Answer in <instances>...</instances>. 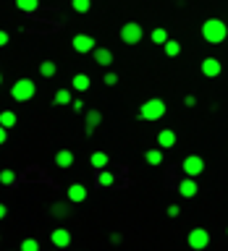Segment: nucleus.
<instances>
[{"mask_svg": "<svg viewBox=\"0 0 228 251\" xmlns=\"http://www.w3.org/2000/svg\"><path fill=\"white\" fill-rule=\"evenodd\" d=\"M202 37H204V42H210V45H220L223 39L228 37V26H226V21H220V19H207L202 24Z\"/></svg>", "mask_w": 228, "mask_h": 251, "instance_id": "nucleus-1", "label": "nucleus"}, {"mask_svg": "<svg viewBox=\"0 0 228 251\" xmlns=\"http://www.w3.org/2000/svg\"><path fill=\"white\" fill-rule=\"evenodd\" d=\"M165 102L160 100V97H152V100H147L144 105H142V110H139V121H160V118L165 115Z\"/></svg>", "mask_w": 228, "mask_h": 251, "instance_id": "nucleus-2", "label": "nucleus"}, {"mask_svg": "<svg viewBox=\"0 0 228 251\" xmlns=\"http://www.w3.org/2000/svg\"><path fill=\"white\" fill-rule=\"evenodd\" d=\"M142 37H144L142 24L129 21V24H123V26H121V42H126V45H139Z\"/></svg>", "mask_w": 228, "mask_h": 251, "instance_id": "nucleus-3", "label": "nucleus"}, {"mask_svg": "<svg viewBox=\"0 0 228 251\" xmlns=\"http://www.w3.org/2000/svg\"><path fill=\"white\" fill-rule=\"evenodd\" d=\"M34 81H29V78H21V81H16L13 84V89H11V97L16 102H29L31 97H34Z\"/></svg>", "mask_w": 228, "mask_h": 251, "instance_id": "nucleus-4", "label": "nucleus"}, {"mask_svg": "<svg viewBox=\"0 0 228 251\" xmlns=\"http://www.w3.org/2000/svg\"><path fill=\"white\" fill-rule=\"evenodd\" d=\"M186 243H189L192 249H197V251H200V249H207V243H210V233L204 230V227H194V230L189 233Z\"/></svg>", "mask_w": 228, "mask_h": 251, "instance_id": "nucleus-5", "label": "nucleus"}, {"mask_svg": "<svg viewBox=\"0 0 228 251\" xmlns=\"http://www.w3.org/2000/svg\"><path fill=\"white\" fill-rule=\"evenodd\" d=\"M202 170H204V160H202L200 154H189L186 160H184V173H186V176L197 178Z\"/></svg>", "mask_w": 228, "mask_h": 251, "instance_id": "nucleus-6", "label": "nucleus"}, {"mask_svg": "<svg viewBox=\"0 0 228 251\" xmlns=\"http://www.w3.org/2000/svg\"><path fill=\"white\" fill-rule=\"evenodd\" d=\"M197 191H200V186H197V180H194L192 176H186V178L178 183V194L184 196V199H192V196H197Z\"/></svg>", "mask_w": 228, "mask_h": 251, "instance_id": "nucleus-7", "label": "nucleus"}, {"mask_svg": "<svg viewBox=\"0 0 228 251\" xmlns=\"http://www.w3.org/2000/svg\"><path fill=\"white\" fill-rule=\"evenodd\" d=\"M220 71H223V66H220L218 58H204V60H202V74L207 76V78L220 76Z\"/></svg>", "mask_w": 228, "mask_h": 251, "instance_id": "nucleus-8", "label": "nucleus"}, {"mask_svg": "<svg viewBox=\"0 0 228 251\" xmlns=\"http://www.w3.org/2000/svg\"><path fill=\"white\" fill-rule=\"evenodd\" d=\"M74 50L76 52H92L94 50V39L89 34H76L74 37Z\"/></svg>", "mask_w": 228, "mask_h": 251, "instance_id": "nucleus-9", "label": "nucleus"}, {"mask_svg": "<svg viewBox=\"0 0 228 251\" xmlns=\"http://www.w3.org/2000/svg\"><path fill=\"white\" fill-rule=\"evenodd\" d=\"M176 141H178V136H176V131H171V128H165V131L157 133V147H160V149L176 147Z\"/></svg>", "mask_w": 228, "mask_h": 251, "instance_id": "nucleus-10", "label": "nucleus"}, {"mask_svg": "<svg viewBox=\"0 0 228 251\" xmlns=\"http://www.w3.org/2000/svg\"><path fill=\"white\" fill-rule=\"evenodd\" d=\"M50 241H53V246L66 249L68 243H71V233L66 230V227H58V230H53V233H50Z\"/></svg>", "mask_w": 228, "mask_h": 251, "instance_id": "nucleus-11", "label": "nucleus"}, {"mask_svg": "<svg viewBox=\"0 0 228 251\" xmlns=\"http://www.w3.org/2000/svg\"><path fill=\"white\" fill-rule=\"evenodd\" d=\"M94 63H97V66H110V63H113V52L108 50V47H94Z\"/></svg>", "mask_w": 228, "mask_h": 251, "instance_id": "nucleus-12", "label": "nucleus"}, {"mask_svg": "<svg viewBox=\"0 0 228 251\" xmlns=\"http://www.w3.org/2000/svg\"><path fill=\"white\" fill-rule=\"evenodd\" d=\"M100 123H102V113L100 110H89V113H86V136H92Z\"/></svg>", "mask_w": 228, "mask_h": 251, "instance_id": "nucleus-13", "label": "nucleus"}, {"mask_svg": "<svg viewBox=\"0 0 228 251\" xmlns=\"http://www.w3.org/2000/svg\"><path fill=\"white\" fill-rule=\"evenodd\" d=\"M84 199H86V188H84L82 183H74V186H68V201L79 204V201H84Z\"/></svg>", "mask_w": 228, "mask_h": 251, "instance_id": "nucleus-14", "label": "nucleus"}, {"mask_svg": "<svg viewBox=\"0 0 228 251\" xmlns=\"http://www.w3.org/2000/svg\"><path fill=\"white\" fill-rule=\"evenodd\" d=\"M55 165H58V168H71V165H74V152H71V149H60V152L55 154Z\"/></svg>", "mask_w": 228, "mask_h": 251, "instance_id": "nucleus-15", "label": "nucleus"}, {"mask_svg": "<svg viewBox=\"0 0 228 251\" xmlns=\"http://www.w3.org/2000/svg\"><path fill=\"white\" fill-rule=\"evenodd\" d=\"M71 84H74L76 92H86V89H89V76H86V74H76Z\"/></svg>", "mask_w": 228, "mask_h": 251, "instance_id": "nucleus-16", "label": "nucleus"}, {"mask_svg": "<svg viewBox=\"0 0 228 251\" xmlns=\"http://www.w3.org/2000/svg\"><path fill=\"white\" fill-rule=\"evenodd\" d=\"M144 160L147 165H163V149H149L144 152Z\"/></svg>", "mask_w": 228, "mask_h": 251, "instance_id": "nucleus-17", "label": "nucleus"}, {"mask_svg": "<svg viewBox=\"0 0 228 251\" xmlns=\"http://www.w3.org/2000/svg\"><path fill=\"white\" fill-rule=\"evenodd\" d=\"M16 8L24 11V13H31V11L39 8V0H16Z\"/></svg>", "mask_w": 228, "mask_h": 251, "instance_id": "nucleus-18", "label": "nucleus"}, {"mask_svg": "<svg viewBox=\"0 0 228 251\" xmlns=\"http://www.w3.org/2000/svg\"><path fill=\"white\" fill-rule=\"evenodd\" d=\"M165 55H168V58H176V55L181 52V42H176V39H165Z\"/></svg>", "mask_w": 228, "mask_h": 251, "instance_id": "nucleus-19", "label": "nucleus"}, {"mask_svg": "<svg viewBox=\"0 0 228 251\" xmlns=\"http://www.w3.org/2000/svg\"><path fill=\"white\" fill-rule=\"evenodd\" d=\"M0 126H3V128H13V126H16V113L3 110V113H0Z\"/></svg>", "mask_w": 228, "mask_h": 251, "instance_id": "nucleus-20", "label": "nucleus"}, {"mask_svg": "<svg viewBox=\"0 0 228 251\" xmlns=\"http://www.w3.org/2000/svg\"><path fill=\"white\" fill-rule=\"evenodd\" d=\"M89 162H92V168H105V165H108V154L105 152H94L92 157H89Z\"/></svg>", "mask_w": 228, "mask_h": 251, "instance_id": "nucleus-21", "label": "nucleus"}, {"mask_svg": "<svg viewBox=\"0 0 228 251\" xmlns=\"http://www.w3.org/2000/svg\"><path fill=\"white\" fill-rule=\"evenodd\" d=\"M149 39H152L155 45H165V39H168V31H165L163 26L152 29V34H149Z\"/></svg>", "mask_w": 228, "mask_h": 251, "instance_id": "nucleus-22", "label": "nucleus"}, {"mask_svg": "<svg viewBox=\"0 0 228 251\" xmlns=\"http://www.w3.org/2000/svg\"><path fill=\"white\" fill-rule=\"evenodd\" d=\"M97 183H100V186H113V183H115V176H113L110 170H100Z\"/></svg>", "mask_w": 228, "mask_h": 251, "instance_id": "nucleus-23", "label": "nucleus"}, {"mask_svg": "<svg viewBox=\"0 0 228 251\" xmlns=\"http://www.w3.org/2000/svg\"><path fill=\"white\" fill-rule=\"evenodd\" d=\"M55 71H58V66H55L53 60H45L42 66H39V74H42L45 78H50V76H55Z\"/></svg>", "mask_w": 228, "mask_h": 251, "instance_id": "nucleus-24", "label": "nucleus"}, {"mask_svg": "<svg viewBox=\"0 0 228 251\" xmlns=\"http://www.w3.org/2000/svg\"><path fill=\"white\" fill-rule=\"evenodd\" d=\"M71 8H74L76 13H86L92 8V0H71Z\"/></svg>", "mask_w": 228, "mask_h": 251, "instance_id": "nucleus-25", "label": "nucleus"}, {"mask_svg": "<svg viewBox=\"0 0 228 251\" xmlns=\"http://www.w3.org/2000/svg\"><path fill=\"white\" fill-rule=\"evenodd\" d=\"M55 105H71V92L68 89H58V92H55Z\"/></svg>", "mask_w": 228, "mask_h": 251, "instance_id": "nucleus-26", "label": "nucleus"}, {"mask_svg": "<svg viewBox=\"0 0 228 251\" xmlns=\"http://www.w3.org/2000/svg\"><path fill=\"white\" fill-rule=\"evenodd\" d=\"M21 251H39V241L37 238H24L21 241Z\"/></svg>", "mask_w": 228, "mask_h": 251, "instance_id": "nucleus-27", "label": "nucleus"}, {"mask_svg": "<svg viewBox=\"0 0 228 251\" xmlns=\"http://www.w3.org/2000/svg\"><path fill=\"white\" fill-rule=\"evenodd\" d=\"M13 180H16V173L13 170H0V183H3V186H11Z\"/></svg>", "mask_w": 228, "mask_h": 251, "instance_id": "nucleus-28", "label": "nucleus"}, {"mask_svg": "<svg viewBox=\"0 0 228 251\" xmlns=\"http://www.w3.org/2000/svg\"><path fill=\"white\" fill-rule=\"evenodd\" d=\"M53 215L55 217H66L68 215V207H66V204H53Z\"/></svg>", "mask_w": 228, "mask_h": 251, "instance_id": "nucleus-29", "label": "nucleus"}, {"mask_svg": "<svg viewBox=\"0 0 228 251\" xmlns=\"http://www.w3.org/2000/svg\"><path fill=\"white\" fill-rule=\"evenodd\" d=\"M102 81H105L108 86H115V84H118V74H113V71H108V74H105V78H102Z\"/></svg>", "mask_w": 228, "mask_h": 251, "instance_id": "nucleus-30", "label": "nucleus"}, {"mask_svg": "<svg viewBox=\"0 0 228 251\" xmlns=\"http://www.w3.org/2000/svg\"><path fill=\"white\" fill-rule=\"evenodd\" d=\"M181 215V207H178V204H171V207H168V217H178Z\"/></svg>", "mask_w": 228, "mask_h": 251, "instance_id": "nucleus-31", "label": "nucleus"}, {"mask_svg": "<svg viewBox=\"0 0 228 251\" xmlns=\"http://www.w3.org/2000/svg\"><path fill=\"white\" fill-rule=\"evenodd\" d=\"M71 107H74V113H82V110H84V102H82V100H71Z\"/></svg>", "mask_w": 228, "mask_h": 251, "instance_id": "nucleus-32", "label": "nucleus"}, {"mask_svg": "<svg viewBox=\"0 0 228 251\" xmlns=\"http://www.w3.org/2000/svg\"><path fill=\"white\" fill-rule=\"evenodd\" d=\"M8 39H11V37H8V31L0 29V47H5V45H8Z\"/></svg>", "mask_w": 228, "mask_h": 251, "instance_id": "nucleus-33", "label": "nucleus"}, {"mask_svg": "<svg viewBox=\"0 0 228 251\" xmlns=\"http://www.w3.org/2000/svg\"><path fill=\"white\" fill-rule=\"evenodd\" d=\"M184 105H186V107H194V105H197V97H194V94H189V97L184 100Z\"/></svg>", "mask_w": 228, "mask_h": 251, "instance_id": "nucleus-34", "label": "nucleus"}, {"mask_svg": "<svg viewBox=\"0 0 228 251\" xmlns=\"http://www.w3.org/2000/svg\"><path fill=\"white\" fill-rule=\"evenodd\" d=\"M5 139H8V128H3V126H0V144H5Z\"/></svg>", "mask_w": 228, "mask_h": 251, "instance_id": "nucleus-35", "label": "nucleus"}, {"mask_svg": "<svg viewBox=\"0 0 228 251\" xmlns=\"http://www.w3.org/2000/svg\"><path fill=\"white\" fill-rule=\"evenodd\" d=\"M8 215V209H5V204H0V220H3Z\"/></svg>", "mask_w": 228, "mask_h": 251, "instance_id": "nucleus-36", "label": "nucleus"}, {"mask_svg": "<svg viewBox=\"0 0 228 251\" xmlns=\"http://www.w3.org/2000/svg\"><path fill=\"white\" fill-rule=\"evenodd\" d=\"M0 81H3V76H0Z\"/></svg>", "mask_w": 228, "mask_h": 251, "instance_id": "nucleus-37", "label": "nucleus"}, {"mask_svg": "<svg viewBox=\"0 0 228 251\" xmlns=\"http://www.w3.org/2000/svg\"><path fill=\"white\" fill-rule=\"evenodd\" d=\"M226 233H228V230H226Z\"/></svg>", "mask_w": 228, "mask_h": 251, "instance_id": "nucleus-38", "label": "nucleus"}]
</instances>
